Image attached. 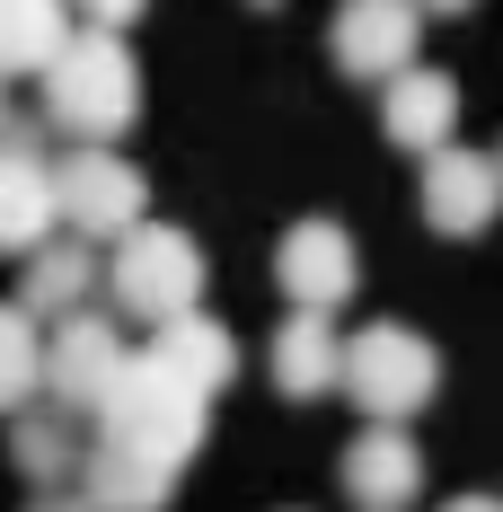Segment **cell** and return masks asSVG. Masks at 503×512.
Here are the masks:
<instances>
[{"instance_id":"14","label":"cell","mask_w":503,"mask_h":512,"mask_svg":"<svg viewBox=\"0 0 503 512\" xmlns=\"http://www.w3.org/2000/svg\"><path fill=\"white\" fill-rule=\"evenodd\" d=\"M80 495H89L98 512H168V495H177V468L142 460V451H124V442H89Z\"/></svg>"},{"instance_id":"10","label":"cell","mask_w":503,"mask_h":512,"mask_svg":"<svg viewBox=\"0 0 503 512\" xmlns=\"http://www.w3.org/2000/svg\"><path fill=\"white\" fill-rule=\"evenodd\" d=\"M336 477H345L353 512H406L424 495V451H415L406 424H362L345 442V460H336Z\"/></svg>"},{"instance_id":"22","label":"cell","mask_w":503,"mask_h":512,"mask_svg":"<svg viewBox=\"0 0 503 512\" xmlns=\"http://www.w3.org/2000/svg\"><path fill=\"white\" fill-rule=\"evenodd\" d=\"M442 512H503V495H451Z\"/></svg>"},{"instance_id":"5","label":"cell","mask_w":503,"mask_h":512,"mask_svg":"<svg viewBox=\"0 0 503 512\" xmlns=\"http://www.w3.org/2000/svg\"><path fill=\"white\" fill-rule=\"evenodd\" d=\"M53 168H62V221H71V239H106L115 248L124 230L151 221V177L115 142H71Z\"/></svg>"},{"instance_id":"12","label":"cell","mask_w":503,"mask_h":512,"mask_svg":"<svg viewBox=\"0 0 503 512\" xmlns=\"http://www.w3.org/2000/svg\"><path fill=\"white\" fill-rule=\"evenodd\" d=\"M265 371L283 398H336L345 389V336L327 327V309H292L265 345Z\"/></svg>"},{"instance_id":"21","label":"cell","mask_w":503,"mask_h":512,"mask_svg":"<svg viewBox=\"0 0 503 512\" xmlns=\"http://www.w3.org/2000/svg\"><path fill=\"white\" fill-rule=\"evenodd\" d=\"M27 512H98V504H89L80 486H62V495H36V504H27Z\"/></svg>"},{"instance_id":"13","label":"cell","mask_w":503,"mask_h":512,"mask_svg":"<svg viewBox=\"0 0 503 512\" xmlns=\"http://www.w3.org/2000/svg\"><path fill=\"white\" fill-rule=\"evenodd\" d=\"M53 230H71V221H62V168H53V159L0 151V239H9V256L53 248Z\"/></svg>"},{"instance_id":"23","label":"cell","mask_w":503,"mask_h":512,"mask_svg":"<svg viewBox=\"0 0 503 512\" xmlns=\"http://www.w3.org/2000/svg\"><path fill=\"white\" fill-rule=\"evenodd\" d=\"M415 9H433V18H468L477 0H415Z\"/></svg>"},{"instance_id":"20","label":"cell","mask_w":503,"mask_h":512,"mask_svg":"<svg viewBox=\"0 0 503 512\" xmlns=\"http://www.w3.org/2000/svg\"><path fill=\"white\" fill-rule=\"evenodd\" d=\"M71 9H80L89 27H115V36H124V27H133V18H142L151 0H71Z\"/></svg>"},{"instance_id":"17","label":"cell","mask_w":503,"mask_h":512,"mask_svg":"<svg viewBox=\"0 0 503 512\" xmlns=\"http://www.w3.org/2000/svg\"><path fill=\"white\" fill-rule=\"evenodd\" d=\"M151 354L177 371V380H195L203 398H221L230 380H239V345H230V327L221 318H203V309H186V318H168L151 336Z\"/></svg>"},{"instance_id":"18","label":"cell","mask_w":503,"mask_h":512,"mask_svg":"<svg viewBox=\"0 0 503 512\" xmlns=\"http://www.w3.org/2000/svg\"><path fill=\"white\" fill-rule=\"evenodd\" d=\"M98 239H53V248L27 256V283H18V301L36 309V318H71V309H89V292H98L106 256H89Z\"/></svg>"},{"instance_id":"8","label":"cell","mask_w":503,"mask_h":512,"mask_svg":"<svg viewBox=\"0 0 503 512\" xmlns=\"http://www.w3.org/2000/svg\"><path fill=\"white\" fill-rule=\"evenodd\" d=\"M274 283L292 309H345L362 283V256H353L345 221H292L274 239Z\"/></svg>"},{"instance_id":"15","label":"cell","mask_w":503,"mask_h":512,"mask_svg":"<svg viewBox=\"0 0 503 512\" xmlns=\"http://www.w3.org/2000/svg\"><path fill=\"white\" fill-rule=\"evenodd\" d=\"M71 424H80V415H62V407H27L18 424H9V460H18V477H27L36 495L80 486V468H89V451H80Z\"/></svg>"},{"instance_id":"1","label":"cell","mask_w":503,"mask_h":512,"mask_svg":"<svg viewBox=\"0 0 503 512\" xmlns=\"http://www.w3.org/2000/svg\"><path fill=\"white\" fill-rule=\"evenodd\" d=\"M45 124L62 142H124L142 124V62L115 27H80L45 71Z\"/></svg>"},{"instance_id":"3","label":"cell","mask_w":503,"mask_h":512,"mask_svg":"<svg viewBox=\"0 0 503 512\" xmlns=\"http://www.w3.org/2000/svg\"><path fill=\"white\" fill-rule=\"evenodd\" d=\"M433 389H442V354L415 327L380 318V327L345 336V398L362 407V424H406L433 407Z\"/></svg>"},{"instance_id":"19","label":"cell","mask_w":503,"mask_h":512,"mask_svg":"<svg viewBox=\"0 0 503 512\" xmlns=\"http://www.w3.org/2000/svg\"><path fill=\"white\" fill-rule=\"evenodd\" d=\"M45 362H53V318H36V309H0V398H9V415L45 407Z\"/></svg>"},{"instance_id":"24","label":"cell","mask_w":503,"mask_h":512,"mask_svg":"<svg viewBox=\"0 0 503 512\" xmlns=\"http://www.w3.org/2000/svg\"><path fill=\"white\" fill-rule=\"evenodd\" d=\"M495 159H503V151H495Z\"/></svg>"},{"instance_id":"7","label":"cell","mask_w":503,"mask_h":512,"mask_svg":"<svg viewBox=\"0 0 503 512\" xmlns=\"http://www.w3.org/2000/svg\"><path fill=\"white\" fill-rule=\"evenodd\" d=\"M415 45H424V9L415 0H336V27H327V53L345 80H398L415 71Z\"/></svg>"},{"instance_id":"4","label":"cell","mask_w":503,"mask_h":512,"mask_svg":"<svg viewBox=\"0 0 503 512\" xmlns=\"http://www.w3.org/2000/svg\"><path fill=\"white\" fill-rule=\"evenodd\" d=\"M106 292H115L124 318L168 327V318H186L203 301V248L186 230H168V221H142V230H124L115 256H106Z\"/></svg>"},{"instance_id":"2","label":"cell","mask_w":503,"mask_h":512,"mask_svg":"<svg viewBox=\"0 0 503 512\" xmlns=\"http://www.w3.org/2000/svg\"><path fill=\"white\" fill-rule=\"evenodd\" d=\"M203 424H212V398H203L195 380H177L159 354H133L124 389L98 415V442H124V451H142L159 468H186L203 451Z\"/></svg>"},{"instance_id":"16","label":"cell","mask_w":503,"mask_h":512,"mask_svg":"<svg viewBox=\"0 0 503 512\" xmlns=\"http://www.w3.org/2000/svg\"><path fill=\"white\" fill-rule=\"evenodd\" d=\"M71 0H0V62L9 80H45L53 62L71 53Z\"/></svg>"},{"instance_id":"11","label":"cell","mask_w":503,"mask_h":512,"mask_svg":"<svg viewBox=\"0 0 503 512\" xmlns=\"http://www.w3.org/2000/svg\"><path fill=\"white\" fill-rule=\"evenodd\" d=\"M380 133H389L398 151H415V159L451 151V133H459V80H451V71H433V62L398 71V80L380 89Z\"/></svg>"},{"instance_id":"6","label":"cell","mask_w":503,"mask_h":512,"mask_svg":"<svg viewBox=\"0 0 503 512\" xmlns=\"http://www.w3.org/2000/svg\"><path fill=\"white\" fill-rule=\"evenodd\" d=\"M124 371H133V345H124V327H115L106 309H71V318H53L45 407L89 415V424H98V415H106V398L124 389Z\"/></svg>"},{"instance_id":"9","label":"cell","mask_w":503,"mask_h":512,"mask_svg":"<svg viewBox=\"0 0 503 512\" xmlns=\"http://www.w3.org/2000/svg\"><path fill=\"white\" fill-rule=\"evenodd\" d=\"M503 212V159L495 151H433L424 159V221L442 230V239H477V230H495Z\"/></svg>"}]
</instances>
